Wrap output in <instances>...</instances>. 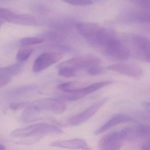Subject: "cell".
I'll list each match as a JSON object with an SVG mask.
<instances>
[{"label": "cell", "instance_id": "cell-1", "mask_svg": "<svg viewBox=\"0 0 150 150\" xmlns=\"http://www.w3.org/2000/svg\"><path fill=\"white\" fill-rule=\"evenodd\" d=\"M66 106L63 101L52 98L42 99L29 103L22 114V119L25 122H36L39 119L38 115L42 112L49 111L56 114L63 113Z\"/></svg>", "mask_w": 150, "mask_h": 150}, {"label": "cell", "instance_id": "cell-2", "mask_svg": "<svg viewBox=\"0 0 150 150\" xmlns=\"http://www.w3.org/2000/svg\"><path fill=\"white\" fill-rule=\"evenodd\" d=\"M63 133L60 128L47 123H38L27 127L16 129L12 132L11 136L14 137L26 138L59 135Z\"/></svg>", "mask_w": 150, "mask_h": 150}, {"label": "cell", "instance_id": "cell-3", "mask_svg": "<svg viewBox=\"0 0 150 150\" xmlns=\"http://www.w3.org/2000/svg\"><path fill=\"white\" fill-rule=\"evenodd\" d=\"M100 62V59L94 55H81L60 63L58 65L57 68L66 67L72 68L77 71L82 69H88L93 66L99 65Z\"/></svg>", "mask_w": 150, "mask_h": 150}, {"label": "cell", "instance_id": "cell-4", "mask_svg": "<svg viewBox=\"0 0 150 150\" xmlns=\"http://www.w3.org/2000/svg\"><path fill=\"white\" fill-rule=\"evenodd\" d=\"M64 55L61 51L45 52L36 59L33 67L35 73H39L48 68L51 66L60 61Z\"/></svg>", "mask_w": 150, "mask_h": 150}, {"label": "cell", "instance_id": "cell-5", "mask_svg": "<svg viewBox=\"0 0 150 150\" xmlns=\"http://www.w3.org/2000/svg\"><path fill=\"white\" fill-rule=\"evenodd\" d=\"M108 98H104L92 104L90 107L79 114L71 117L67 123L69 125L76 126L84 123L89 120L108 101Z\"/></svg>", "mask_w": 150, "mask_h": 150}, {"label": "cell", "instance_id": "cell-6", "mask_svg": "<svg viewBox=\"0 0 150 150\" xmlns=\"http://www.w3.org/2000/svg\"><path fill=\"white\" fill-rule=\"evenodd\" d=\"M125 139L123 129L107 134L99 142V148L102 150H117L120 149Z\"/></svg>", "mask_w": 150, "mask_h": 150}, {"label": "cell", "instance_id": "cell-7", "mask_svg": "<svg viewBox=\"0 0 150 150\" xmlns=\"http://www.w3.org/2000/svg\"><path fill=\"white\" fill-rule=\"evenodd\" d=\"M108 69L134 79H139L143 74L142 67L131 63H117L109 66Z\"/></svg>", "mask_w": 150, "mask_h": 150}, {"label": "cell", "instance_id": "cell-8", "mask_svg": "<svg viewBox=\"0 0 150 150\" xmlns=\"http://www.w3.org/2000/svg\"><path fill=\"white\" fill-rule=\"evenodd\" d=\"M0 17L7 22L24 25L35 24V18L30 15L20 14L8 9L0 8Z\"/></svg>", "mask_w": 150, "mask_h": 150}, {"label": "cell", "instance_id": "cell-9", "mask_svg": "<svg viewBox=\"0 0 150 150\" xmlns=\"http://www.w3.org/2000/svg\"><path fill=\"white\" fill-rule=\"evenodd\" d=\"M125 139L133 140L150 139V125H140L124 128Z\"/></svg>", "mask_w": 150, "mask_h": 150}, {"label": "cell", "instance_id": "cell-10", "mask_svg": "<svg viewBox=\"0 0 150 150\" xmlns=\"http://www.w3.org/2000/svg\"><path fill=\"white\" fill-rule=\"evenodd\" d=\"M50 146L71 149L88 150L90 148L86 140L81 139H74L68 140H57L51 143Z\"/></svg>", "mask_w": 150, "mask_h": 150}, {"label": "cell", "instance_id": "cell-11", "mask_svg": "<svg viewBox=\"0 0 150 150\" xmlns=\"http://www.w3.org/2000/svg\"><path fill=\"white\" fill-rule=\"evenodd\" d=\"M133 120L130 116L125 114H118L113 116L106 123L99 128L95 132L96 135H100L112 127L121 123L131 122Z\"/></svg>", "mask_w": 150, "mask_h": 150}, {"label": "cell", "instance_id": "cell-12", "mask_svg": "<svg viewBox=\"0 0 150 150\" xmlns=\"http://www.w3.org/2000/svg\"><path fill=\"white\" fill-rule=\"evenodd\" d=\"M134 39L138 57L145 61L149 62L150 59V42L140 37H135Z\"/></svg>", "mask_w": 150, "mask_h": 150}, {"label": "cell", "instance_id": "cell-13", "mask_svg": "<svg viewBox=\"0 0 150 150\" xmlns=\"http://www.w3.org/2000/svg\"><path fill=\"white\" fill-rule=\"evenodd\" d=\"M23 68V64L21 63H17L6 67H1L0 69V76H5L12 79L13 76L21 72Z\"/></svg>", "mask_w": 150, "mask_h": 150}, {"label": "cell", "instance_id": "cell-14", "mask_svg": "<svg viewBox=\"0 0 150 150\" xmlns=\"http://www.w3.org/2000/svg\"><path fill=\"white\" fill-rule=\"evenodd\" d=\"M37 88V86L34 84L25 85L21 87L15 88L11 90H8L6 92V95L10 97H17L21 95L29 93L30 91L35 90Z\"/></svg>", "mask_w": 150, "mask_h": 150}, {"label": "cell", "instance_id": "cell-15", "mask_svg": "<svg viewBox=\"0 0 150 150\" xmlns=\"http://www.w3.org/2000/svg\"><path fill=\"white\" fill-rule=\"evenodd\" d=\"M112 83H113V82L110 81H105L96 82V83H93L91 85H89L86 87H83L79 92L83 93L85 96H86L87 95L92 93H93L104 87L109 86Z\"/></svg>", "mask_w": 150, "mask_h": 150}, {"label": "cell", "instance_id": "cell-16", "mask_svg": "<svg viewBox=\"0 0 150 150\" xmlns=\"http://www.w3.org/2000/svg\"><path fill=\"white\" fill-rule=\"evenodd\" d=\"M83 87H81L80 83L78 82H69L63 83L58 86V89L64 92L68 93H75L79 92Z\"/></svg>", "mask_w": 150, "mask_h": 150}, {"label": "cell", "instance_id": "cell-17", "mask_svg": "<svg viewBox=\"0 0 150 150\" xmlns=\"http://www.w3.org/2000/svg\"><path fill=\"white\" fill-rule=\"evenodd\" d=\"M34 50V48L30 46H23L17 52L16 55L17 61L23 62L27 60L32 54Z\"/></svg>", "mask_w": 150, "mask_h": 150}, {"label": "cell", "instance_id": "cell-18", "mask_svg": "<svg viewBox=\"0 0 150 150\" xmlns=\"http://www.w3.org/2000/svg\"><path fill=\"white\" fill-rule=\"evenodd\" d=\"M58 74L60 76L66 78H71L77 75V71L72 68L66 67H59Z\"/></svg>", "mask_w": 150, "mask_h": 150}, {"label": "cell", "instance_id": "cell-19", "mask_svg": "<svg viewBox=\"0 0 150 150\" xmlns=\"http://www.w3.org/2000/svg\"><path fill=\"white\" fill-rule=\"evenodd\" d=\"M44 42V39L38 37L25 38L22 39L21 43L22 46H31L42 43Z\"/></svg>", "mask_w": 150, "mask_h": 150}, {"label": "cell", "instance_id": "cell-20", "mask_svg": "<svg viewBox=\"0 0 150 150\" xmlns=\"http://www.w3.org/2000/svg\"><path fill=\"white\" fill-rule=\"evenodd\" d=\"M69 5L74 6H85L93 4L92 0H61Z\"/></svg>", "mask_w": 150, "mask_h": 150}, {"label": "cell", "instance_id": "cell-21", "mask_svg": "<svg viewBox=\"0 0 150 150\" xmlns=\"http://www.w3.org/2000/svg\"><path fill=\"white\" fill-rule=\"evenodd\" d=\"M87 70L88 73L91 75H100L106 71V70L99 65L90 67Z\"/></svg>", "mask_w": 150, "mask_h": 150}, {"label": "cell", "instance_id": "cell-22", "mask_svg": "<svg viewBox=\"0 0 150 150\" xmlns=\"http://www.w3.org/2000/svg\"><path fill=\"white\" fill-rule=\"evenodd\" d=\"M29 104V103L28 102H23L13 103H11L9 105V108L12 110H18L23 108H26Z\"/></svg>", "mask_w": 150, "mask_h": 150}, {"label": "cell", "instance_id": "cell-23", "mask_svg": "<svg viewBox=\"0 0 150 150\" xmlns=\"http://www.w3.org/2000/svg\"><path fill=\"white\" fill-rule=\"evenodd\" d=\"M11 79H12L11 78L5 77V76H0V87L1 88L3 87L4 86L7 85L11 80Z\"/></svg>", "mask_w": 150, "mask_h": 150}, {"label": "cell", "instance_id": "cell-24", "mask_svg": "<svg viewBox=\"0 0 150 150\" xmlns=\"http://www.w3.org/2000/svg\"><path fill=\"white\" fill-rule=\"evenodd\" d=\"M141 148L143 150H150V141H147L142 145Z\"/></svg>", "mask_w": 150, "mask_h": 150}, {"label": "cell", "instance_id": "cell-25", "mask_svg": "<svg viewBox=\"0 0 150 150\" xmlns=\"http://www.w3.org/2000/svg\"><path fill=\"white\" fill-rule=\"evenodd\" d=\"M143 106L144 107L146 110L150 113V102H144Z\"/></svg>", "mask_w": 150, "mask_h": 150}, {"label": "cell", "instance_id": "cell-26", "mask_svg": "<svg viewBox=\"0 0 150 150\" xmlns=\"http://www.w3.org/2000/svg\"><path fill=\"white\" fill-rule=\"evenodd\" d=\"M0 150H6V147L5 146L2 145H1L0 146Z\"/></svg>", "mask_w": 150, "mask_h": 150}]
</instances>
